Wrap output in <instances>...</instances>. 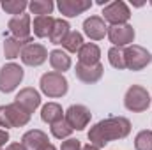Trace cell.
Wrapping results in <instances>:
<instances>
[{"label":"cell","mask_w":152,"mask_h":150,"mask_svg":"<svg viewBox=\"0 0 152 150\" xmlns=\"http://www.w3.org/2000/svg\"><path fill=\"white\" fill-rule=\"evenodd\" d=\"M131 133V122L124 117H110L101 122H97L88 131V141L90 145L101 149L106 143L122 140Z\"/></svg>","instance_id":"6da1fadb"},{"label":"cell","mask_w":152,"mask_h":150,"mask_svg":"<svg viewBox=\"0 0 152 150\" xmlns=\"http://www.w3.org/2000/svg\"><path fill=\"white\" fill-rule=\"evenodd\" d=\"M39 85H41L42 94L48 95V97H62V95L67 94V88H69V83H67L66 76L60 74V73H55V71L44 73L41 76Z\"/></svg>","instance_id":"7a4b0ae2"},{"label":"cell","mask_w":152,"mask_h":150,"mask_svg":"<svg viewBox=\"0 0 152 150\" xmlns=\"http://www.w3.org/2000/svg\"><path fill=\"white\" fill-rule=\"evenodd\" d=\"M30 122V113L20 108L16 103L0 106V127H23Z\"/></svg>","instance_id":"3957f363"},{"label":"cell","mask_w":152,"mask_h":150,"mask_svg":"<svg viewBox=\"0 0 152 150\" xmlns=\"http://www.w3.org/2000/svg\"><path fill=\"white\" fill-rule=\"evenodd\" d=\"M124 60H126L127 69L142 71L152 62V55L147 48L138 46V44H131V46H127L124 50Z\"/></svg>","instance_id":"277c9868"},{"label":"cell","mask_w":152,"mask_h":150,"mask_svg":"<svg viewBox=\"0 0 152 150\" xmlns=\"http://www.w3.org/2000/svg\"><path fill=\"white\" fill-rule=\"evenodd\" d=\"M124 106L133 113H142L151 106V95L143 87L133 85L127 88V92L124 95Z\"/></svg>","instance_id":"5b68a950"},{"label":"cell","mask_w":152,"mask_h":150,"mask_svg":"<svg viewBox=\"0 0 152 150\" xmlns=\"http://www.w3.org/2000/svg\"><path fill=\"white\" fill-rule=\"evenodd\" d=\"M23 79V69L18 64H5L0 69V92L9 94L12 92Z\"/></svg>","instance_id":"8992f818"},{"label":"cell","mask_w":152,"mask_h":150,"mask_svg":"<svg viewBox=\"0 0 152 150\" xmlns=\"http://www.w3.org/2000/svg\"><path fill=\"white\" fill-rule=\"evenodd\" d=\"M103 16L112 25H126L129 21V18H131V11H129V7H127L126 2L117 0V2H112L108 5H104Z\"/></svg>","instance_id":"52a82bcc"},{"label":"cell","mask_w":152,"mask_h":150,"mask_svg":"<svg viewBox=\"0 0 152 150\" xmlns=\"http://www.w3.org/2000/svg\"><path fill=\"white\" fill-rule=\"evenodd\" d=\"M90 117H92V113H90V110L87 106H83V104H73V106L67 108L64 118L73 127V131H83L88 125Z\"/></svg>","instance_id":"ba28073f"},{"label":"cell","mask_w":152,"mask_h":150,"mask_svg":"<svg viewBox=\"0 0 152 150\" xmlns=\"http://www.w3.org/2000/svg\"><path fill=\"white\" fill-rule=\"evenodd\" d=\"M48 58V50L39 42H28L21 50V62L30 67L42 66Z\"/></svg>","instance_id":"9c48e42d"},{"label":"cell","mask_w":152,"mask_h":150,"mask_svg":"<svg viewBox=\"0 0 152 150\" xmlns=\"http://www.w3.org/2000/svg\"><path fill=\"white\" fill-rule=\"evenodd\" d=\"M7 27H9V30H11V34H12L14 39L21 41V42H25V44L32 42V41H30L32 27H30V16H28V14L23 12V14H20V16H14V18L7 23Z\"/></svg>","instance_id":"30bf717a"},{"label":"cell","mask_w":152,"mask_h":150,"mask_svg":"<svg viewBox=\"0 0 152 150\" xmlns=\"http://www.w3.org/2000/svg\"><path fill=\"white\" fill-rule=\"evenodd\" d=\"M108 37L117 48L131 46V42L134 41V28L127 23L126 25H112L108 28Z\"/></svg>","instance_id":"8fae6325"},{"label":"cell","mask_w":152,"mask_h":150,"mask_svg":"<svg viewBox=\"0 0 152 150\" xmlns=\"http://www.w3.org/2000/svg\"><path fill=\"white\" fill-rule=\"evenodd\" d=\"M14 103H16L20 108H23L27 113H34L39 108V104H41V95H39V92L36 88L27 87V88H21V90L16 94Z\"/></svg>","instance_id":"7c38bea8"},{"label":"cell","mask_w":152,"mask_h":150,"mask_svg":"<svg viewBox=\"0 0 152 150\" xmlns=\"http://www.w3.org/2000/svg\"><path fill=\"white\" fill-rule=\"evenodd\" d=\"M83 32H85L87 37L92 39V41H101L108 34V27H106V23H104L103 18L90 16V18H87L83 21Z\"/></svg>","instance_id":"4fadbf2b"},{"label":"cell","mask_w":152,"mask_h":150,"mask_svg":"<svg viewBox=\"0 0 152 150\" xmlns=\"http://www.w3.org/2000/svg\"><path fill=\"white\" fill-rule=\"evenodd\" d=\"M57 7L64 16L75 18L78 14H83L85 11H88L92 7V2L90 0H58Z\"/></svg>","instance_id":"5bb4252c"},{"label":"cell","mask_w":152,"mask_h":150,"mask_svg":"<svg viewBox=\"0 0 152 150\" xmlns=\"http://www.w3.org/2000/svg\"><path fill=\"white\" fill-rule=\"evenodd\" d=\"M76 78L80 79V81H83V83H96V81H99L101 78H103V73H104V67H103V64L99 62V64H96V66H83V64H76Z\"/></svg>","instance_id":"9a60e30c"},{"label":"cell","mask_w":152,"mask_h":150,"mask_svg":"<svg viewBox=\"0 0 152 150\" xmlns=\"http://www.w3.org/2000/svg\"><path fill=\"white\" fill-rule=\"evenodd\" d=\"M99 58H101V50L94 42H85L78 51V60L83 66H96L99 64Z\"/></svg>","instance_id":"2e32d148"},{"label":"cell","mask_w":152,"mask_h":150,"mask_svg":"<svg viewBox=\"0 0 152 150\" xmlns=\"http://www.w3.org/2000/svg\"><path fill=\"white\" fill-rule=\"evenodd\" d=\"M21 143L30 150H37L41 149L42 145L48 143V134L39 131V129H32V131H27L21 138Z\"/></svg>","instance_id":"e0dca14e"},{"label":"cell","mask_w":152,"mask_h":150,"mask_svg":"<svg viewBox=\"0 0 152 150\" xmlns=\"http://www.w3.org/2000/svg\"><path fill=\"white\" fill-rule=\"evenodd\" d=\"M50 64L55 69V73L62 74L64 71L71 69V57L62 50H53V51H50Z\"/></svg>","instance_id":"ac0fdd59"},{"label":"cell","mask_w":152,"mask_h":150,"mask_svg":"<svg viewBox=\"0 0 152 150\" xmlns=\"http://www.w3.org/2000/svg\"><path fill=\"white\" fill-rule=\"evenodd\" d=\"M53 23H55V18H51V16H36L34 27H32L34 36L36 37H50Z\"/></svg>","instance_id":"d6986e66"},{"label":"cell","mask_w":152,"mask_h":150,"mask_svg":"<svg viewBox=\"0 0 152 150\" xmlns=\"http://www.w3.org/2000/svg\"><path fill=\"white\" fill-rule=\"evenodd\" d=\"M41 118H42V122H46V124H50V125L55 124V122H58V120H62V118H64L62 106L57 104V103H48V104H44L42 110H41Z\"/></svg>","instance_id":"ffe728a7"},{"label":"cell","mask_w":152,"mask_h":150,"mask_svg":"<svg viewBox=\"0 0 152 150\" xmlns=\"http://www.w3.org/2000/svg\"><path fill=\"white\" fill-rule=\"evenodd\" d=\"M71 27H69V23L66 21V20H55V23H53V28H51V34H50V41L53 42V44H62L66 37L69 36V30Z\"/></svg>","instance_id":"44dd1931"},{"label":"cell","mask_w":152,"mask_h":150,"mask_svg":"<svg viewBox=\"0 0 152 150\" xmlns=\"http://www.w3.org/2000/svg\"><path fill=\"white\" fill-rule=\"evenodd\" d=\"M23 46H25V42H21V41H18L14 37H7L4 41V55H5V58L12 60L18 55H21Z\"/></svg>","instance_id":"7402d4cb"},{"label":"cell","mask_w":152,"mask_h":150,"mask_svg":"<svg viewBox=\"0 0 152 150\" xmlns=\"http://www.w3.org/2000/svg\"><path fill=\"white\" fill-rule=\"evenodd\" d=\"M53 7H55V4L51 0H32V2H28L30 12L37 14V16H50Z\"/></svg>","instance_id":"603a6c76"},{"label":"cell","mask_w":152,"mask_h":150,"mask_svg":"<svg viewBox=\"0 0 152 150\" xmlns=\"http://www.w3.org/2000/svg\"><path fill=\"white\" fill-rule=\"evenodd\" d=\"M83 36L80 32H69V36L66 37V41L62 42V46L69 51V53H78L80 48L83 46Z\"/></svg>","instance_id":"cb8c5ba5"},{"label":"cell","mask_w":152,"mask_h":150,"mask_svg":"<svg viewBox=\"0 0 152 150\" xmlns=\"http://www.w3.org/2000/svg\"><path fill=\"white\" fill-rule=\"evenodd\" d=\"M27 7H28V2H25V0H4L2 2V9L9 14H16V16L23 14V11Z\"/></svg>","instance_id":"d4e9b609"},{"label":"cell","mask_w":152,"mask_h":150,"mask_svg":"<svg viewBox=\"0 0 152 150\" xmlns=\"http://www.w3.org/2000/svg\"><path fill=\"white\" fill-rule=\"evenodd\" d=\"M71 133H73V127L66 122V118H62V120H58V122L51 124V134H53L57 140L69 138V136H71Z\"/></svg>","instance_id":"484cf974"},{"label":"cell","mask_w":152,"mask_h":150,"mask_svg":"<svg viewBox=\"0 0 152 150\" xmlns=\"http://www.w3.org/2000/svg\"><path fill=\"white\" fill-rule=\"evenodd\" d=\"M134 149L136 150H152V131H140L134 138Z\"/></svg>","instance_id":"4316f807"},{"label":"cell","mask_w":152,"mask_h":150,"mask_svg":"<svg viewBox=\"0 0 152 150\" xmlns=\"http://www.w3.org/2000/svg\"><path fill=\"white\" fill-rule=\"evenodd\" d=\"M108 60L115 69H126V60H124V50L122 48H110L108 51Z\"/></svg>","instance_id":"83f0119b"},{"label":"cell","mask_w":152,"mask_h":150,"mask_svg":"<svg viewBox=\"0 0 152 150\" xmlns=\"http://www.w3.org/2000/svg\"><path fill=\"white\" fill-rule=\"evenodd\" d=\"M60 150H81V143H80V140H73L71 138V140L62 143Z\"/></svg>","instance_id":"f1b7e54d"},{"label":"cell","mask_w":152,"mask_h":150,"mask_svg":"<svg viewBox=\"0 0 152 150\" xmlns=\"http://www.w3.org/2000/svg\"><path fill=\"white\" fill-rule=\"evenodd\" d=\"M7 141H9V133L4 131V129H0V149H2Z\"/></svg>","instance_id":"f546056e"},{"label":"cell","mask_w":152,"mask_h":150,"mask_svg":"<svg viewBox=\"0 0 152 150\" xmlns=\"http://www.w3.org/2000/svg\"><path fill=\"white\" fill-rule=\"evenodd\" d=\"M5 150H27V147L23 143H9Z\"/></svg>","instance_id":"4dcf8cb0"},{"label":"cell","mask_w":152,"mask_h":150,"mask_svg":"<svg viewBox=\"0 0 152 150\" xmlns=\"http://www.w3.org/2000/svg\"><path fill=\"white\" fill-rule=\"evenodd\" d=\"M37 150H57V149H55L51 143H46V145H42V147H41V149H37Z\"/></svg>","instance_id":"1f68e13d"},{"label":"cell","mask_w":152,"mask_h":150,"mask_svg":"<svg viewBox=\"0 0 152 150\" xmlns=\"http://www.w3.org/2000/svg\"><path fill=\"white\" fill-rule=\"evenodd\" d=\"M81 150H99V149H97V147H94V145H90V143H88V145H85V147H81Z\"/></svg>","instance_id":"d6a6232c"},{"label":"cell","mask_w":152,"mask_h":150,"mask_svg":"<svg viewBox=\"0 0 152 150\" xmlns=\"http://www.w3.org/2000/svg\"><path fill=\"white\" fill-rule=\"evenodd\" d=\"M151 5H152V0H151Z\"/></svg>","instance_id":"836d02e7"},{"label":"cell","mask_w":152,"mask_h":150,"mask_svg":"<svg viewBox=\"0 0 152 150\" xmlns=\"http://www.w3.org/2000/svg\"><path fill=\"white\" fill-rule=\"evenodd\" d=\"M151 103H152V97H151Z\"/></svg>","instance_id":"e575fe53"},{"label":"cell","mask_w":152,"mask_h":150,"mask_svg":"<svg viewBox=\"0 0 152 150\" xmlns=\"http://www.w3.org/2000/svg\"><path fill=\"white\" fill-rule=\"evenodd\" d=\"M0 150H2V149H0Z\"/></svg>","instance_id":"d590c367"}]
</instances>
